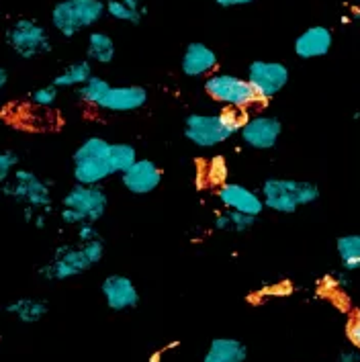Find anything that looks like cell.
I'll return each instance as SVG.
<instances>
[{
  "mask_svg": "<svg viewBox=\"0 0 360 362\" xmlns=\"http://www.w3.org/2000/svg\"><path fill=\"white\" fill-rule=\"evenodd\" d=\"M57 88L56 84H45V86H39L35 88L31 95H29V103L33 107H39V109H52L57 103Z\"/></svg>",
  "mask_w": 360,
  "mask_h": 362,
  "instance_id": "obj_27",
  "label": "cell"
},
{
  "mask_svg": "<svg viewBox=\"0 0 360 362\" xmlns=\"http://www.w3.org/2000/svg\"><path fill=\"white\" fill-rule=\"evenodd\" d=\"M4 41L13 54L23 59H35L52 52V37L47 29L35 19H17L4 33Z\"/></svg>",
  "mask_w": 360,
  "mask_h": 362,
  "instance_id": "obj_8",
  "label": "cell"
},
{
  "mask_svg": "<svg viewBox=\"0 0 360 362\" xmlns=\"http://www.w3.org/2000/svg\"><path fill=\"white\" fill-rule=\"evenodd\" d=\"M229 221H231V231H238V233H246L250 229L256 226V219L254 215H246V213H236V211H228Z\"/></svg>",
  "mask_w": 360,
  "mask_h": 362,
  "instance_id": "obj_29",
  "label": "cell"
},
{
  "mask_svg": "<svg viewBox=\"0 0 360 362\" xmlns=\"http://www.w3.org/2000/svg\"><path fill=\"white\" fill-rule=\"evenodd\" d=\"M246 78L260 100H270L279 93H283L284 86L289 84L291 74H289V68L284 66L283 62L254 59L248 66Z\"/></svg>",
  "mask_w": 360,
  "mask_h": 362,
  "instance_id": "obj_10",
  "label": "cell"
},
{
  "mask_svg": "<svg viewBox=\"0 0 360 362\" xmlns=\"http://www.w3.org/2000/svg\"><path fill=\"white\" fill-rule=\"evenodd\" d=\"M248 346L238 338H213L203 354V362H246Z\"/></svg>",
  "mask_w": 360,
  "mask_h": 362,
  "instance_id": "obj_18",
  "label": "cell"
},
{
  "mask_svg": "<svg viewBox=\"0 0 360 362\" xmlns=\"http://www.w3.org/2000/svg\"><path fill=\"white\" fill-rule=\"evenodd\" d=\"M91 268H93V262L86 256L82 244L80 246L64 244L54 252L52 262L39 268V276L43 281H70V279L84 274Z\"/></svg>",
  "mask_w": 360,
  "mask_h": 362,
  "instance_id": "obj_9",
  "label": "cell"
},
{
  "mask_svg": "<svg viewBox=\"0 0 360 362\" xmlns=\"http://www.w3.org/2000/svg\"><path fill=\"white\" fill-rule=\"evenodd\" d=\"M219 59L217 54L209 47L207 43L192 41L185 47L180 57V72L187 78H203L211 76L217 68Z\"/></svg>",
  "mask_w": 360,
  "mask_h": 362,
  "instance_id": "obj_16",
  "label": "cell"
},
{
  "mask_svg": "<svg viewBox=\"0 0 360 362\" xmlns=\"http://www.w3.org/2000/svg\"><path fill=\"white\" fill-rule=\"evenodd\" d=\"M6 84H8V72H6V68L0 66V90H2Z\"/></svg>",
  "mask_w": 360,
  "mask_h": 362,
  "instance_id": "obj_37",
  "label": "cell"
},
{
  "mask_svg": "<svg viewBox=\"0 0 360 362\" xmlns=\"http://www.w3.org/2000/svg\"><path fill=\"white\" fill-rule=\"evenodd\" d=\"M129 8L137 11V13H144L146 15V6H144V0H123Z\"/></svg>",
  "mask_w": 360,
  "mask_h": 362,
  "instance_id": "obj_36",
  "label": "cell"
},
{
  "mask_svg": "<svg viewBox=\"0 0 360 362\" xmlns=\"http://www.w3.org/2000/svg\"><path fill=\"white\" fill-rule=\"evenodd\" d=\"M19 168V153L13 150H0V187Z\"/></svg>",
  "mask_w": 360,
  "mask_h": 362,
  "instance_id": "obj_28",
  "label": "cell"
},
{
  "mask_svg": "<svg viewBox=\"0 0 360 362\" xmlns=\"http://www.w3.org/2000/svg\"><path fill=\"white\" fill-rule=\"evenodd\" d=\"M346 336H348V340L352 342V346L360 350V320H354V322L348 324V327H346Z\"/></svg>",
  "mask_w": 360,
  "mask_h": 362,
  "instance_id": "obj_31",
  "label": "cell"
},
{
  "mask_svg": "<svg viewBox=\"0 0 360 362\" xmlns=\"http://www.w3.org/2000/svg\"><path fill=\"white\" fill-rule=\"evenodd\" d=\"M107 15L105 0H59L52 8V27L62 37L72 39L93 29Z\"/></svg>",
  "mask_w": 360,
  "mask_h": 362,
  "instance_id": "obj_5",
  "label": "cell"
},
{
  "mask_svg": "<svg viewBox=\"0 0 360 362\" xmlns=\"http://www.w3.org/2000/svg\"><path fill=\"white\" fill-rule=\"evenodd\" d=\"M217 199L219 203L228 211H236V213H246V215H262L266 209L265 201L260 197V192L252 191L240 182H226L217 189Z\"/></svg>",
  "mask_w": 360,
  "mask_h": 362,
  "instance_id": "obj_13",
  "label": "cell"
},
{
  "mask_svg": "<svg viewBox=\"0 0 360 362\" xmlns=\"http://www.w3.org/2000/svg\"><path fill=\"white\" fill-rule=\"evenodd\" d=\"M105 4H107V15L115 21L139 25L144 19V13H137V11L129 8L123 0H105Z\"/></svg>",
  "mask_w": 360,
  "mask_h": 362,
  "instance_id": "obj_25",
  "label": "cell"
},
{
  "mask_svg": "<svg viewBox=\"0 0 360 362\" xmlns=\"http://www.w3.org/2000/svg\"><path fill=\"white\" fill-rule=\"evenodd\" d=\"M117 54L115 47V39L105 33V31H91V35L86 39V59L93 64H111Z\"/></svg>",
  "mask_w": 360,
  "mask_h": 362,
  "instance_id": "obj_20",
  "label": "cell"
},
{
  "mask_svg": "<svg viewBox=\"0 0 360 362\" xmlns=\"http://www.w3.org/2000/svg\"><path fill=\"white\" fill-rule=\"evenodd\" d=\"M137 160H139V156H137V148L133 144H127V141L111 144V166H113V174L127 172Z\"/></svg>",
  "mask_w": 360,
  "mask_h": 362,
  "instance_id": "obj_23",
  "label": "cell"
},
{
  "mask_svg": "<svg viewBox=\"0 0 360 362\" xmlns=\"http://www.w3.org/2000/svg\"><path fill=\"white\" fill-rule=\"evenodd\" d=\"M205 176H207L209 185H213V187H217V189H219L221 185H226L229 180V164L228 160H226V156H213V158L209 160Z\"/></svg>",
  "mask_w": 360,
  "mask_h": 362,
  "instance_id": "obj_26",
  "label": "cell"
},
{
  "mask_svg": "<svg viewBox=\"0 0 360 362\" xmlns=\"http://www.w3.org/2000/svg\"><path fill=\"white\" fill-rule=\"evenodd\" d=\"M148 103V90L139 84H123L111 86L105 98L96 109L109 111V113H133L144 109Z\"/></svg>",
  "mask_w": 360,
  "mask_h": 362,
  "instance_id": "obj_14",
  "label": "cell"
},
{
  "mask_svg": "<svg viewBox=\"0 0 360 362\" xmlns=\"http://www.w3.org/2000/svg\"><path fill=\"white\" fill-rule=\"evenodd\" d=\"M47 217H50V215H47L45 211H39L37 215H35V219H33V223H31V226H33L35 229H45V228H47Z\"/></svg>",
  "mask_w": 360,
  "mask_h": 362,
  "instance_id": "obj_35",
  "label": "cell"
},
{
  "mask_svg": "<svg viewBox=\"0 0 360 362\" xmlns=\"http://www.w3.org/2000/svg\"><path fill=\"white\" fill-rule=\"evenodd\" d=\"M332 45H334L332 29L323 25H313V27H307L301 35H297L293 49L299 59H315V57L327 56Z\"/></svg>",
  "mask_w": 360,
  "mask_h": 362,
  "instance_id": "obj_17",
  "label": "cell"
},
{
  "mask_svg": "<svg viewBox=\"0 0 360 362\" xmlns=\"http://www.w3.org/2000/svg\"><path fill=\"white\" fill-rule=\"evenodd\" d=\"M72 176L76 185L96 187L113 176L111 166V141L93 135L84 139L72 153Z\"/></svg>",
  "mask_w": 360,
  "mask_h": 362,
  "instance_id": "obj_3",
  "label": "cell"
},
{
  "mask_svg": "<svg viewBox=\"0 0 360 362\" xmlns=\"http://www.w3.org/2000/svg\"><path fill=\"white\" fill-rule=\"evenodd\" d=\"M100 293L111 311H129L139 305V291L129 276L125 274H109L105 276Z\"/></svg>",
  "mask_w": 360,
  "mask_h": 362,
  "instance_id": "obj_12",
  "label": "cell"
},
{
  "mask_svg": "<svg viewBox=\"0 0 360 362\" xmlns=\"http://www.w3.org/2000/svg\"><path fill=\"white\" fill-rule=\"evenodd\" d=\"M111 86H113V84H111L109 80H105V78H100V76H93L88 82H86V84H82L80 88H76V93L84 105L98 107V105H100V100L105 98V95L109 93V88H111Z\"/></svg>",
  "mask_w": 360,
  "mask_h": 362,
  "instance_id": "obj_24",
  "label": "cell"
},
{
  "mask_svg": "<svg viewBox=\"0 0 360 362\" xmlns=\"http://www.w3.org/2000/svg\"><path fill=\"white\" fill-rule=\"evenodd\" d=\"M336 250H338L344 270H348V272L360 270V233H350V235L338 238Z\"/></svg>",
  "mask_w": 360,
  "mask_h": 362,
  "instance_id": "obj_22",
  "label": "cell"
},
{
  "mask_svg": "<svg viewBox=\"0 0 360 362\" xmlns=\"http://www.w3.org/2000/svg\"><path fill=\"white\" fill-rule=\"evenodd\" d=\"M93 76H95V74H93V62H88V59H78L74 64L66 66V68L54 78L52 84H56L57 88H80L82 84H86Z\"/></svg>",
  "mask_w": 360,
  "mask_h": 362,
  "instance_id": "obj_21",
  "label": "cell"
},
{
  "mask_svg": "<svg viewBox=\"0 0 360 362\" xmlns=\"http://www.w3.org/2000/svg\"><path fill=\"white\" fill-rule=\"evenodd\" d=\"M160 358H162V352H153L148 362H160Z\"/></svg>",
  "mask_w": 360,
  "mask_h": 362,
  "instance_id": "obj_38",
  "label": "cell"
},
{
  "mask_svg": "<svg viewBox=\"0 0 360 362\" xmlns=\"http://www.w3.org/2000/svg\"><path fill=\"white\" fill-rule=\"evenodd\" d=\"M162 182V170L148 158H139L132 168L121 174V185L132 194H150Z\"/></svg>",
  "mask_w": 360,
  "mask_h": 362,
  "instance_id": "obj_15",
  "label": "cell"
},
{
  "mask_svg": "<svg viewBox=\"0 0 360 362\" xmlns=\"http://www.w3.org/2000/svg\"><path fill=\"white\" fill-rule=\"evenodd\" d=\"M109 207V197L100 185H74L62 199L59 217L66 226L78 228L80 223H98Z\"/></svg>",
  "mask_w": 360,
  "mask_h": 362,
  "instance_id": "obj_4",
  "label": "cell"
},
{
  "mask_svg": "<svg viewBox=\"0 0 360 362\" xmlns=\"http://www.w3.org/2000/svg\"><path fill=\"white\" fill-rule=\"evenodd\" d=\"M283 134V123L274 115H252L248 117L240 129V137L250 150L268 152L274 150Z\"/></svg>",
  "mask_w": 360,
  "mask_h": 362,
  "instance_id": "obj_11",
  "label": "cell"
},
{
  "mask_svg": "<svg viewBox=\"0 0 360 362\" xmlns=\"http://www.w3.org/2000/svg\"><path fill=\"white\" fill-rule=\"evenodd\" d=\"M260 197L265 201L266 209L293 215L301 207L313 205L320 199V187L309 180H295V178H266L260 187Z\"/></svg>",
  "mask_w": 360,
  "mask_h": 362,
  "instance_id": "obj_2",
  "label": "cell"
},
{
  "mask_svg": "<svg viewBox=\"0 0 360 362\" xmlns=\"http://www.w3.org/2000/svg\"><path fill=\"white\" fill-rule=\"evenodd\" d=\"M76 238L80 244H86V242L98 240L100 233H98V229H96V223H80L76 228Z\"/></svg>",
  "mask_w": 360,
  "mask_h": 362,
  "instance_id": "obj_30",
  "label": "cell"
},
{
  "mask_svg": "<svg viewBox=\"0 0 360 362\" xmlns=\"http://www.w3.org/2000/svg\"><path fill=\"white\" fill-rule=\"evenodd\" d=\"M4 311L13 317H17L21 324H37L41 322L47 311L50 305L43 301V299H35V297H21L11 301L8 305L4 307Z\"/></svg>",
  "mask_w": 360,
  "mask_h": 362,
  "instance_id": "obj_19",
  "label": "cell"
},
{
  "mask_svg": "<svg viewBox=\"0 0 360 362\" xmlns=\"http://www.w3.org/2000/svg\"><path fill=\"white\" fill-rule=\"evenodd\" d=\"M338 362H360V350L359 348L342 350L340 354H338Z\"/></svg>",
  "mask_w": 360,
  "mask_h": 362,
  "instance_id": "obj_32",
  "label": "cell"
},
{
  "mask_svg": "<svg viewBox=\"0 0 360 362\" xmlns=\"http://www.w3.org/2000/svg\"><path fill=\"white\" fill-rule=\"evenodd\" d=\"M219 6H223V8H236V6H246V4H252V2H256V0H215Z\"/></svg>",
  "mask_w": 360,
  "mask_h": 362,
  "instance_id": "obj_34",
  "label": "cell"
},
{
  "mask_svg": "<svg viewBox=\"0 0 360 362\" xmlns=\"http://www.w3.org/2000/svg\"><path fill=\"white\" fill-rule=\"evenodd\" d=\"M213 226L217 231H229L231 229V221H229V213H219L217 217H215V221H213Z\"/></svg>",
  "mask_w": 360,
  "mask_h": 362,
  "instance_id": "obj_33",
  "label": "cell"
},
{
  "mask_svg": "<svg viewBox=\"0 0 360 362\" xmlns=\"http://www.w3.org/2000/svg\"><path fill=\"white\" fill-rule=\"evenodd\" d=\"M244 121L246 117L233 109L221 113H192L185 121V137L201 150H211L240 135Z\"/></svg>",
  "mask_w": 360,
  "mask_h": 362,
  "instance_id": "obj_1",
  "label": "cell"
},
{
  "mask_svg": "<svg viewBox=\"0 0 360 362\" xmlns=\"http://www.w3.org/2000/svg\"><path fill=\"white\" fill-rule=\"evenodd\" d=\"M0 192L19 203L21 207H31L35 211H52V189L50 182L39 178L33 170L17 168L13 176L0 187Z\"/></svg>",
  "mask_w": 360,
  "mask_h": 362,
  "instance_id": "obj_6",
  "label": "cell"
},
{
  "mask_svg": "<svg viewBox=\"0 0 360 362\" xmlns=\"http://www.w3.org/2000/svg\"><path fill=\"white\" fill-rule=\"evenodd\" d=\"M203 88L211 100L233 111L248 109L260 100L254 93L252 84L248 82V78H240L229 72H213L211 76L205 78Z\"/></svg>",
  "mask_w": 360,
  "mask_h": 362,
  "instance_id": "obj_7",
  "label": "cell"
}]
</instances>
